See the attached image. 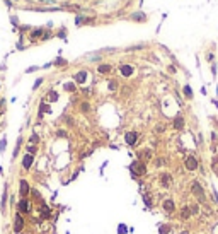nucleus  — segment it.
<instances>
[{"label": "nucleus", "mask_w": 218, "mask_h": 234, "mask_svg": "<svg viewBox=\"0 0 218 234\" xmlns=\"http://www.w3.org/2000/svg\"><path fill=\"white\" fill-rule=\"evenodd\" d=\"M29 192H31V188H29L27 181H26V180H20V181H19V195H20V198H27Z\"/></svg>", "instance_id": "4"}, {"label": "nucleus", "mask_w": 218, "mask_h": 234, "mask_svg": "<svg viewBox=\"0 0 218 234\" xmlns=\"http://www.w3.org/2000/svg\"><path fill=\"white\" fill-rule=\"evenodd\" d=\"M174 127H176V128H179V130L184 127V120H182V116H177V118L174 120Z\"/></svg>", "instance_id": "16"}, {"label": "nucleus", "mask_w": 218, "mask_h": 234, "mask_svg": "<svg viewBox=\"0 0 218 234\" xmlns=\"http://www.w3.org/2000/svg\"><path fill=\"white\" fill-rule=\"evenodd\" d=\"M32 162H34V156H32V154H26L24 159H22V168H24V169H29V168L32 166Z\"/></svg>", "instance_id": "8"}, {"label": "nucleus", "mask_w": 218, "mask_h": 234, "mask_svg": "<svg viewBox=\"0 0 218 234\" xmlns=\"http://www.w3.org/2000/svg\"><path fill=\"white\" fill-rule=\"evenodd\" d=\"M5 145H7V139H2V140H0V152L5 150Z\"/></svg>", "instance_id": "30"}, {"label": "nucleus", "mask_w": 218, "mask_h": 234, "mask_svg": "<svg viewBox=\"0 0 218 234\" xmlns=\"http://www.w3.org/2000/svg\"><path fill=\"white\" fill-rule=\"evenodd\" d=\"M65 135H67V133H65L63 130H60V132H58V137H65Z\"/></svg>", "instance_id": "38"}, {"label": "nucleus", "mask_w": 218, "mask_h": 234, "mask_svg": "<svg viewBox=\"0 0 218 234\" xmlns=\"http://www.w3.org/2000/svg\"><path fill=\"white\" fill-rule=\"evenodd\" d=\"M109 89H111V91H116V89H118V82H116V80H111V82H109Z\"/></svg>", "instance_id": "28"}, {"label": "nucleus", "mask_w": 218, "mask_h": 234, "mask_svg": "<svg viewBox=\"0 0 218 234\" xmlns=\"http://www.w3.org/2000/svg\"><path fill=\"white\" fill-rule=\"evenodd\" d=\"M191 192H193V195H194L196 198L205 200V190L200 186V183H198V181H193V185H191Z\"/></svg>", "instance_id": "3"}, {"label": "nucleus", "mask_w": 218, "mask_h": 234, "mask_svg": "<svg viewBox=\"0 0 218 234\" xmlns=\"http://www.w3.org/2000/svg\"><path fill=\"white\" fill-rule=\"evenodd\" d=\"M118 233H126V227H124V226H119V227H118Z\"/></svg>", "instance_id": "34"}, {"label": "nucleus", "mask_w": 218, "mask_h": 234, "mask_svg": "<svg viewBox=\"0 0 218 234\" xmlns=\"http://www.w3.org/2000/svg\"><path fill=\"white\" fill-rule=\"evenodd\" d=\"M130 169H131V173H133L135 176H143V174H147L145 162H142V161H135V162L130 166Z\"/></svg>", "instance_id": "1"}, {"label": "nucleus", "mask_w": 218, "mask_h": 234, "mask_svg": "<svg viewBox=\"0 0 218 234\" xmlns=\"http://www.w3.org/2000/svg\"><path fill=\"white\" fill-rule=\"evenodd\" d=\"M131 19H136V21H145V14L136 12V14H133V15H131Z\"/></svg>", "instance_id": "21"}, {"label": "nucleus", "mask_w": 218, "mask_h": 234, "mask_svg": "<svg viewBox=\"0 0 218 234\" xmlns=\"http://www.w3.org/2000/svg\"><path fill=\"white\" fill-rule=\"evenodd\" d=\"M2 103H3V101H2V99H0V104H2ZM2 113H3V109H0V115H2Z\"/></svg>", "instance_id": "39"}, {"label": "nucleus", "mask_w": 218, "mask_h": 234, "mask_svg": "<svg viewBox=\"0 0 218 234\" xmlns=\"http://www.w3.org/2000/svg\"><path fill=\"white\" fill-rule=\"evenodd\" d=\"M39 36H43V29H34V31L31 32V39H36V38H39Z\"/></svg>", "instance_id": "20"}, {"label": "nucleus", "mask_w": 218, "mask_h": 234, "mask_svg": "<svg viewBox=\"0 0 218 234\" xmlns=\"http://www.w3.org/2000/svg\"><path fill=\"white\" fill-rule=\"evenodd\" d=\"M211 168H213V171L215 173H218V156L213 159V164H211Z\"/></svg>", "instance_id": "27"}, {"label": "nucleus", "mask_w": 218, "mask_h": 234, "mask_svg": "<svg viewBox=\"0 0 218 234\" xmlns=\"http://www.w3.org/2000/svg\"><path fill=\"white\" fill-rule=\"evenodd\" d=\"M34 70H38V67H29V68H27V74H29V72H34Z\"/></svg>", "instance_id": "35"}, {"label": "nucleus", "mask_w": 218, "mask_h": 234, "mask_svg": "<svg viewBox=\"0 0 218 234\" xmlns=\"http://www.w3.org/2000/svg\"><path fill=\"white\" fill-rule=\"evenodd\" d=\"M162 209H164L167 214H172V212L176 210V205H174L172 200H164V202H162Z\"/></svg>", "instance_id": "9"}, {"label": "nucleus", "mask_w": 218, "mask_h": 234, "mask_svg": "<svg viewBox=\"0 0 218 234\" xmlns=\"http://www.w3.org/2000/svg\"><path fill=\"white\" fill-rule=\"evenodd\" d=\"M138 157L142 159V162H145V161L152 159V152H150V150H142V152L138 154Z\"/></svg>", "instance_id": "13"}, {"label": "nucleus", "mask_w": 218, "mask_h": 234, "mask_svg": "<svg viewBox=\"0 0 218 234\" xmlns=\"http://www.w3.org/2000/svg\"><path fill=\"white\" fill-rule=\"evenodd\" d=\"M55 63H56V65H65V63H67V62H65V60H63V58H58V60H56V62H55Z\"/></svg>", "instance_id": "32"}, {"label": "nucleus", "mask_w": 218, "mask_h": 234, "mask_svg": "<svg viewBox=\"0 0 218 234\" xmlns=\"http://www.w3.org/2000/svg\"><path fill=\"white\" fill-rule=\"evenodd\" d=\"M5 202H7V186H5V190H3V195H2V204H0V210H2V214L5 212Z\"/></svg>", "instance_id": "15"}, {"label": "nucleus", "mask_w": 218, "mask_h": 234, "mask_svg": "<svg viewBox=\"0 0 218 234\" xmlns=\"http://www.w3.org/2000/svg\"><path fill=\"white\" fill-rule=\"evenodd\" d=\"M29 140H31V144H38V142H39V137H38V135H36V133H32V135H31V139H29Z\"/></svg>", "instance_id": "29"}, {"label": "nucleus", "mask_w": 218, "mask_h": 234, "mask_svg": "<svg viewBox=\"0 0 218 234\" xmlns=\"http://www.w3.org/2000/svg\"><path fill=\"white\" fill-rule=\"evenodd\" d=\"M43 113H49V106L46 103H41L39 106V116H43Z\"/></svg>", "instance_id": "17"}, {"label": "nucleus", "mask_w": 218, "mask_h": 234, "mask_svg": "<svg viewBox=\"0 0 218 234\" xmlns=\"http://www.w3.org/2000/svg\"><path fill=\"white\" fill-rule=\"evenodd\" d=\"M82 109H84V111H87V109H89V104H87V103H84V104H82Z\"/></svg>", "instance_id": "36"}, {"label": "nucleus", "mask_w": 218, "mask_h": 234, "mask_svg": "<svg viewBox=\"0 0 218 234\" xmlns=\"http://www.w3.org/2000/svg\"><path fill=\"white\" fill-rule=\"evenodd\" d=\"M171 233V226H167V224H165V226H162V227H160V231H159V234H169Z\"/></svg>", "instance_id": "23"}, {"label": "nucleus", "mask_w": 218, "mask_h": 234, "mask_svg": "<svg viewBox=\"0 0 218 234\" xmlns=\"http://www.w3.org/2000/svg\"><path fill=\"white\" fill-rule=\"evenodd\" d=\"M85 80H87V72H85V70H80L78 74H75V82L84 84Z\"/></svg>", "instance_id": "11"}, {"label": "nucleus", "mask_w": 218, "mask_h": 234, "mask_svg": "<svg viewBox=\"0 0 218 234\" xmlns=\"http://www.w3.org/2000/svg\"><path fill=\"white\" fill-rule=\"evenodd\" d=\"M162 130H165V127H162V125H159V127H157V132H159V133H160V132H162Z\"/></svg>", "instance_id": "37"}, {"label": "nucleus", "mask_w": 218, "mask_h": 234, "mask_svg": "<svg viewBox=\"0 0 218 234\" xmlns=\"http://www.w3.org/2000/svg\"><path fill=\"white\" fill-rule=\"evenodd\" d=\"M184 164H186V169H189V171H196L198 169V159L194 156H188Z\"/></svg>", "instance_id": "5"}, {"label": "nucleus", "mask_w": 218, "mask_h": 234, "mask_svg": "<svg viewBox=\"0 0 218 234\" xmlns=\"http://www.w3.org/2000/svg\"><path fill=\"white\" fill-rule=\"evenodd\" d=\"M0 174H2V166H0Z\"/></svg>", "instance_id": "40"}, {"label": "nucleus", "mask_w": 218, "mask_h": 234, "mask_svg": "<svg viewBox=\"0 0 218 234\" xmlns=\"http://www.w3.org/2000/svg\"><path fill=\"white\" fill-rule=\"evenodd\" d=\"M124 140H126L128 145H135L136 140H138V133H136V132H128V133L124 135Z\"/></svg>", "instance_id": "7"}, {"label": "nucleus", "mask_w": 218, "mask_h": 234, "mask_svg": "<svg viewBox=\"0 0 218 234\" xmlns=\"http://www.w3.org/2000/svg\"><path fill=\"white\" fill-rule=\"evenodd\" d=\"M20 144H22V139L19 137V139H17V145H15V149H14V154H12V157H14V159H15V157L19 156V149H20Z\"/></svg>", "instance_id": "18"}, {"label": "nucleus", "mask_w": 218, "mask_h": 234, "mask_svg": "<svg viewBox=\"0 0 218 234\" xmlns=\"http://www.w3.org/2000/svg\"><path fill=\"white\" fill-rule=\"evenodd\" d=\"M17 210H19V214H29L31 212V202L27 198H20L17 204Z\"/></svg>", "instance_id": "2"}, {"label": "nucleus", "mask_w": 218, "mask_h": 234, "mask_svg": "<svg viewBox=\"0 0 218 234\" xmlns=\"http://www.w3.org/2000/svg\"><path fill=\"white\" fill-rule=\"evenodd\" d=\"M191 214H198V207H196V205L191 207Z\"/></svg>", "instance_id": "33"}, {"label": "nucleus", "mask_w": 218, "mask_h": 234, "mask_svg": "<svg viewBox=\"0 0 218 234\" xmlns=\"http://www.w3.org/2000/svg\"><path fill=\"white\" fill-rule=\"evenodd\" d=\"M36 150H38V149H36V145H32V144H31V145H27V152H29V154H32V156H34V154H36Z\"/></svg>", "instance_id": "26"}, {"label": "nucleus", "mask_w": 218, "mask_h": 234, "mask_svg": "<svg viewBox=\"0 0 218 234\" xmlns=\"http://www.w3.org/2000/svg\"><path fill=\"white\" fill-rule=\"evenodd\" d=\"M119 72H121L124 77H130V75L133 74V67H130V65H121V67H119Z\"/></svg>", "instance_id": "12"}, {"label": "nucleus", "mask_w": 218, "mask_h": 234, "mask_svg": "<svg viewBox=\"0 0 218 234\" xmlns=\"http://www.w3.org/2000/svg\"><path fill=\"white\" fill-rule=\"evenodd\" d=\"M63 87H65V91H68V92H73V91H75V84H72V82H67Z\"/></svg>", "instance_id": "22"}, {"label": "nucleus", "mask_w": 218, "mask_h": 234, "mask_svg": "<svg viewBox=\"0 0 218 234\" xmlns=\"http://www.w3.org/2000/svg\"><path fill=\"white\" fill-rule=\"evenodd\" d=\"M184 94H186V97H193V91H191V87H189V86H186V87H184Z\"/></svg>", "instance_id": "24"}, {"label": "nucleus", "mask_w": 218, "mask_h": 234, "mask_svg": "<svg viewBox=\"0 0 218 234\" xmlns=\"http://www.w3.org/2000/svg\"><path fill=\"white\" fill-rule=\"evenodd\" d=\"M181 217H182V219H189V217H191V207H188V205L182 207V209H181Z\"/></svg>", "instance_id": "14"}, {"label": "nucleus", "mask_w": 218, "mask_h": 234, "mask_svg": "<svg viewBox=\"0 0 218 234\" xmlns=\"http://www.w3.org/2000/svg\"><path fill=\"white\" fill-rule=\"evenodd\" d=\"M171 181H172V178H171V174H167V173H164V174L160 176V183H162V186H164V188H169V186H171Z\"/></svg>", "instance_id": "10"}, {"label": "nucleus", "mask_w": 218, "mask_h": 234, "mask_svg": "<svg viewBox=\"0 0 218 234\" xmlns=\"http://www.w3.org/2000/svg\"><path fill=\"white\" fill-rule=\"evenodd\" d=\"M41 84H43V79H38V80L34 82V89H38V87H39Z\"/></svg>", "instance_id": "31"}, {"label": "nucleus", "mask_w": 218, "mask_h": 234, "mask_svg": "<svg viewBox=\"0 0 218 234\" xmlns=\"http://www.w3.org/2000/svg\"><path fill=\"white\" fill-rule=\"evenodd\" d=\"M22 227H24V219H22L20 214H15V219H14V233L19 234L22 231Z\"/></svg>", "instance_id": "6"}, {"label": "nucleus", "mask_w": 218, "mask_h": 234, "mask_svg": "<svg viewBox=\"0 0 218 234\" xmlns=\"http://www.w3.org/2000/svg\"><path fill=\"white\" fill-rule=\"evenodd\" d=\"M48 97H49V101H56V99H58V94H56L55 91H49V94H48Z\"/></svg>", "instance_id": "25"}, {"label": "nucleus", "mask_w": 218, "mask_h": 234, "mask_svg": "<svg viewBox=\"0 0 218 234\" xmlns=\"http://www.w3.org/2000/svg\"><path fill=\"white\" fill-rule=\"evenodd\" d=\"M101 74H109L111 72V65H99V68H97Z\"/></svg>", "instance_id": "19"}]
</instances>
